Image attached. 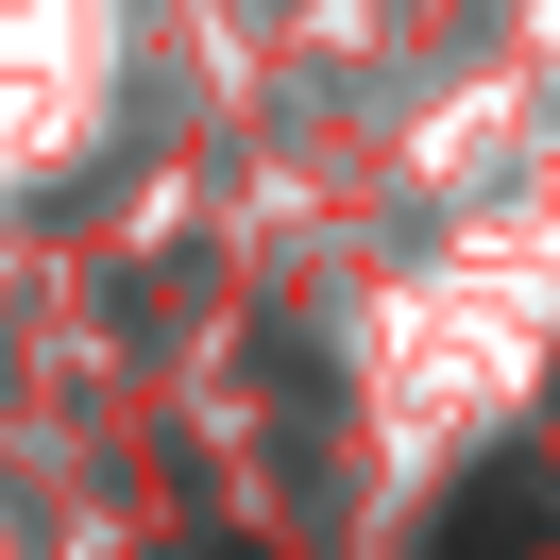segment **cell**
<instances>
[{"label": "cell", "mask_w": 560, "mask_h": 560, "mask_svg": "<svg viewBox=\"0 0 560 560\" xmlns=\"http://www.w3.org/2000/svg\"><path fill=\"white\" fill-rule=\"evenodd\" d=\"M424 560H544V476H526V458L458 476V492H442V526H424Z\"/></svg>", "instance_id": "obj_1"}]
</instances>
